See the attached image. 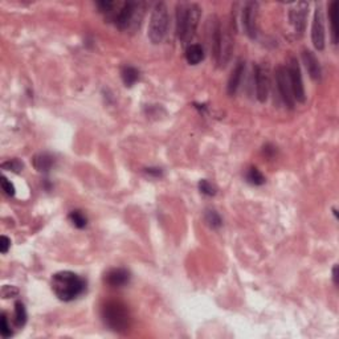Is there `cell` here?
<instances>
[{
  "instance_id": "6da1fadb",
  "label": "cell",
  "mask_w": 339,
  "mask_h": 339,
  "mask_svg": "<svg viewBox=\"0 0 339 339\" xmlns=\"http://www.w3.org/2000/svg\"><path fill=\"white\" fill-rule=\"evenodd\" d=\"M52 290L61 301H74L86 290V281L73 272H57L52 277Z\"/></svg>"
},
{
  "instance_id": "7a4b0ae2",
  "label": "cell",
  "mask_w": 339,
  "mask_h": 339,
  "mask_svg": "<svg viewBox=\"0 0 339 339\" xmlns=\"http://www.w3.org/2000/svg\"><path fill=\"white\" fill-rule=\"evenodd\" d=\"M146 4L141 2H125L118 3L117 11L111 15V19L121 31H135L139 28L144 16Z\"/></svg>"
},
{
  "instance_id": "3957f363",
  "label": "cell",
  "mask_w": 339,
  "mask_h": 339,
  "mask_svg": "<svg viewBox=\"0 0 339 339\" xmlns=\"http://www.w3.org/2000/svg\"><path fill=\"white\" fill-rule=\"evenodd\" d=\"M200 20V8L194 3L176 6V34L182 43H189L195 33Z\"/></svg>"
},
{
  "instance_id": "277c9868",
  "label": "cell",
  "mask_w": 339,
  "mask_h": 339,
  "mask_svg": "<svg viewBox=\"0 0 339 339\" xmlns=\"http://www.w3.org/2000/svg\"><path fill=\"white\" fill-rule=\"evenodd\" d=\"M101 315L110 330L124 332L130 327V314L126 306L120 301H109L102 306Z\"/></svg>"
},
{
  "instance_id": "5b68a950",
  "label": "cell",
  "mask_w": 339,
  "mask_h": 339,
  "mask_svg": "<svg viewBox=\"0 0 339 339\" xmlns=\"http://www.w3.org/2000/svg\"><path fill=\"white\" fill-rule=\"evenodd\" d=\"M170 27V15L165 3H158L151 12L148 24V39L154 44H161L167 36Z\"/></svg>"
},
{
  "instance_id": "8992f818",
  "label": "cell",
  "mask_w": 339,
  "mask_h": 339,
  "mask_svg": "<svg viewBox=\"0 0 339 339\" xmlns=\"http://www.w3.org/2000/svg\"><path fill=\"white\" fill-rule=\"evenodd\" d=\"M286 73H288V79L289 84H290L293 98L297 102L304 103L306 99L305 88H304V81H302L301 68L298 65V61L295 58H291L290 60L288 68H286Z\"/></svg>"
},
{
  "instance_id": "52a82bcc",
  "label": "cell",
  "mask_w": 339,
  "mask_h": 339,
  "mask_svg": "<svg viewBox=\"0 0 339 339\" xmlns=\"http://www.w3.org/2000/svg\"><path fill=\"white\" fill-rule=\"evenodd\" d=\"M308 11L309 4L306 2H298L291 6L289 11V20L290 24L294 28L295 33L301 36L305 32L306 20H308Z\"/></svg>"
},
{
  "instance_id": "ba28073f",
  "label": "cell",
  "mask_w": 339,
  "mask_h": 339,
  "mask_svg": "<svg viewBox=\"0 0 339 339\" xmlns=\"http://www.w3.org/2000/svg\"><path fill=\"white\" fill-rule=\"evenodd\" d=\"M312 42L315 49L323 51L325 49V21L321 6H317L313 17L312 25Z\"/></svg>"
},
{
  "instance_id": "9c48e42d",
  "label": "cell",
  "mask_w": 339,
  "mask_h": 339,
  "mask_svg": "<svg viewBox=\"0 0 339 339\" xmlns=\"http://www.w3.org/2000/svg\"><path fill=\"white\" fill-rule=\"evenodd\" d=\"M257 8L258 4L254 2H249L244 6L241 14V24L248 37L254 39L257 34Z\"/></svg>"
},
{
  "instance_id": "30bf717a",
  "label": "cell",
  "mask_w": 339,
  "mask_h": 339,
  "mask_svg": "<svg viewBox=\"0 0 339 339\" xmlns=\"http://www.w3.org/2000/svg\"><path fill=\"white\" fill-rule=\"evenodd\" d=\"M276 83H277L278 92L281 94V98L284 99L285 105L289 109H293L294 107V98H293V94H291L288 73H286V69L284 66H278L276 69Z\"/></svg>"
},
{
  "instance_id": "8fae6325",
  "label": "cell",
  "mask_w": 339,
  "mask_h": 339,
  "mask_svg": "<svg viewBox=\"0 0 339 339\" xmlns=\"http://www.w3.org/2000/svg\"><path fill=\"white\" fill-rule=\"evenodd\" d=\"M254 84H256V96L260 102H265L269 93V76L267 69L257 65L254 68Z\"/></svg>"
},
{
  "instance_id": "7c38bea8",
  "label": "cell",
  "mask_w": 339,
  "mask_h": 339,
  "mask_svg": "<svg viewBox=\"0 0 339 339\" xmlns=\"http://www.w3.org/2000/svg\"><path fill=\"white\" fill-rule=\"evenodd\" d=\"M105 282L111 288H122L130 282V272L124 268H114L105 274Z\"/></svg>"
},
{
  "instance_id": "4fadbf2b",
  "label": "cell",
  "mask_w": 339,
  "mask_h": 339,
  "mask_svg": "<svg viewBox=\"0 0 339 339\" xmlns=\"http://www.w3.org/2000/svg\"><path fill=\"white\" fill-rule=\"evenodd\" d=\"M302 60H304V64H305L310 77L314 81H319L321 76H322V70H321L318 58L315 57L314 53L312 51H309V49H305V51L302 52Z\"/></svg>"
},
{
  "instance_id": "5bb4252c",
  "label": "cell",
  "mask_w": 339,
  "mask_h": 339,
  "mask_svg": "<svg viewBox=\"0 0 339 339\" xmlns=\"http://www.w3.org/2000/svg\"><path fill=\"white\" fill-rule=\"evenodd\" d=\"M244 72H245V62L237 61L236 66L232 70V73L230 76V80H228V94L230 96H235L237 90H239V88H240Z\"/></svg>"
},
{
  "instance_id": "9a60e30c",
  "label": "cell",
  "mask_w": 339,
  "mask_h": 339,
  "mask_svg": "<svg viewBox=\"0 0 339 339\" xmlns=\"http://www.w3.org/2000/svg\"><path fill=\"white\" fill-rule=\"evenodd\" d=\"M55 157L48 153H40L33 157V167L39 172H49L55 166Z\"/></svg>"
},
{
  "instance_id": "2e32d148",
  "label": "cell",
  "mask_w": 339,
  "mask_h": 339,
  "mask_svg": "<svg viewBox=\"0 0 339 339\" xmlns=\"http://www.w3.org/2000/svg\"><path fill=\"white\" fill-rule=\"evenodd\" d=\"M204 58V51H203L202 45L191 44L185 49V60L191 65H198L199 62L203 61Z\"/></svg>"
},
{
  "instance_id": "e0dca14e",
  "label": "cell",
  "mask_w": 339,
  "mask_h": 339,
  "mask_svg": "<svg viewBox=\"0 0 339 339\" xmlns=\"http://www.w3.org/2000/svg\"><path fill=\"white\" fill-rule=\"evenodd\" d=\"M336 14H338V2H332L329 7V20L330 28H331L332 43H338V32H336Z\"/></svg>"
},
{
  "instance_id": "ac0fdd59",
  "label": "cell",
  "mask_w": 339,
  "mask_h": 339,
  "mask_svg": "<svg viewBox=\"0 0 339 339\" xmlns=\"http://www.w3.org/2000/svg\"><path fill=\"white\" fill-rule=\"evenodd\" d=\"M121 74H122V81L126 86H133L139 79V70L134 66H125Z\"/></svg>"
},
{
  "instance_id": "d6986e66",
  "label": "cell",
  "mask_w": 339,
  "mask_h": 339,
  "mask_svg": "<svg viewBox=\"0 0 339 339\" xmlns=\"http://www.w3.org/2000/svg\"><path fill=\"white\" fill-rule=\"evenodd\" d=\"M14 322L17 327H23L27 322V310L23 302L17 301L15 304V314H14Z\"/></svg>"
},
{
  "instance_id": "ffe728a7",
  "label": "cell",
  "mask_w": 339,
  "mask_h": 339,
  "mask_svg": "<svg viewBox=\"0 0 339 339\" xmlns=\"http://www.w3.org/2000/svg\"><path fill=\"white\" fill-rule=\"evenodd\" d=\"M69 221L76 227V228H79V230H84L88 224V219H86V216L84 215L81 211L79 209H76V211H72V212L69 213Z\"/></svg>"
},
{
  "instance_id": "44dd1931",
  "label": "cell",
  "mask_w": 339,
  "mask_h": 339,
  "mask_svg": "<svg viewBox=\"0 0 339 339\" xmlns=\"http://www.w3.org/2000/svg\"><path fill=\"white\" fill-rule=\"evenodd\" d=\"M247 180L253 185H262L265 183V176L257 167H250L247 172Z\"/></svg>"
},
{
  "instance_id": "7402d4cb",
  "label": "cell",
  "mask_w": 339,
  "mask_h": 339,
  "mask_svg": "<svg viewBox=\"0 0 339 339\" xmlns=\"http://www.w3.org/2000/svg\"><path fill=\"white\" fill-rule=\"evenodd\" d=\"M204 217H206V223L208 224L212 230H217V228H220L221 224H223V220H221L220 215L216 212V211H213V209H208Z\"/></svg>"
},
{
  "instance_id": "603a6c76",
  "label": "cell",
  "mask_w": 339,
  "mask_h": 339,
  "mask_svg": "<svg viewBox=\"0 0 339 339\" xmlns=\"http://www.w3.org/2000/svg\"><path fill=\"white\" fill-rule=\"evenodd\" d=\"M2 168L3 170H7V171H12V172H20L23 168H24V165L21 163L19 159H10V161L4 162L3 165H2Z\"/></svg>"
},
{
  "instance_id": "cb8c5ba5",
  "label": "cell",
  "mask_w": 339,
  "mask_h": 339,
  "mask_svg": "<svg viewBox=\"0 0 339 339\" xmlns=\"http://www.w3.org/2000/svg\"><path fill=\"white\" fill-rule=\"evenodd\" d=\"M0 334H2L3 338H10L12 335V330H11V325L8 323V318L6 313H3L2 317H0Z\"/></svg>"
},
{
  "instance_id": "d4e9b609",
  "label": "cell",
  "mask_w": 339,
  "mask_h": 339,
  "mask_svg": "<svg viewBox=\"0 0 339 339\" xmlns=\"http://www.w3.org/2000/svg\"><path fill=\"white\" fill-rule=\"evenodd\" d=\"M199 190H200V192H202L203 195H206V196L216 195V189L208 182V180H206V179H203V180L199 182Z\"/></svg>"
},
{
  "instance_id": "484cf974",
  "label": "cell",
  "mask_w": 339,
  "mask_h": 339,
  "mask_svg": "<svg viewBox=\"0 0 339 339\" xmlns=\"http://www.w3.org/2000/svg\"><path fill=\"white\" fill-rule=\"evenodd\" d=\"M0 183H2V189H3V191L6 192L8 196H14L15 195V185L12 184V183H11L10 180L6 178V176H3V178H2V182H0Z\"/></svg>"
},
{
  "instance_id": "4316f807",
  "label": "cell",
  "mask_w": 339,
  "mask_h": 339,
  "mask_svg": "<svg viewBox=\"0 0 339 339\" xmlns=\"http://www.w3.org/2000/svg\"><path fill=\"white\" fill-rule=\"evenodd\" d=\"M17 294H19V290L15 286H8V285H6L2 289V295H3V298H11Z\"/></svg>"
},
{
  "instance_id": "83f0119b",
  "label": "cell",
  "mask_w": 339,
  "mask_h": 339,
  "mask_svg": "<svg viewBox=\"0 0 339 339\" xmlns=\"http://www.w3.org/2000/svg\"><path fill=\"white\" fill-rule=\"evenodd\" d=\"M10 247H11L10 239H8L7 236H2V239H0V250H2V253L3 254L7 253Z\"/></svg>"
},
{
  "instance_id": "f1b7e54d",
  "label": "cell",
  "mask_w": 339,
  "mask_h": 339,
  "mask_svg": "<svg viewBox=\"0 0 339 339\" xmlns=\"http://www.w3.org/2000/svg\"><path fill=\"white\" fill-rule=\"evenodd\" d=\"M146 172H147L148 175H153V176H155V178H161L162 176V170L161 168H146Z\"/></svg>"
},
{
  "instance_id": "f546056e",
  "label": "cell",
  "mask_w": 339,
  "mask_h": 339,
  "mask_svg": "<svg viewBox=\"0 0 339 339\" xmlns=\"http://www.w3.org/2000/svg\"><path fill=\"white\" fill-rule=\"evenodd\" d=\"M264 154L267 155L268 158H272L274 154H276V148H274L272 144H267L264 147Z\"/></svg>"
},
{
  "instance_id": "4dcf8cb0",
  "label": "cell",
  "mask_w": 339,
  "mask_h": 339,
  "mask_svg": "<svg viewBox=\"0 0 339 339\" xmlns=\"http://www.w3.org/2000/svg\"><path fill=\"white\" fill-rule=\"evenodd\" d=\"M332 280H334V284L338 285V265L332 268Z\"/></svg>"
}]
</instances>
